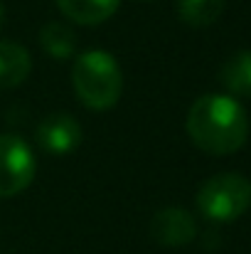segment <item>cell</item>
<instances>
[{
  "mask_svg": "<svg viewBox=\"0 0 251 254\" xmlns=\"http://www.w3.org/2000/svg\"><path fill=\"white\" fill-rule=\"evenodd\" d=\"M40 45L54 60H72L77 52V35L67 22H45L40 27Z\"/></svg>",
  "mask_w": 251,
  "mask_h": 254,
  "instance_id": "9",
  "label": "cell"
},
{
  "mask_svg": "<svg viewBox=\"0 0 251 254\" xmlns=\"http://www.w3.org/2000/svg\"><path fill=\"white\" fill-rule=\"evenodd\" d=\"M30 72H32L30 52L12 40H2L0 42V89L20 86L30 77Z\"/></svg>",
  "mask_w": 251,
  "mask_h": 254,
  "instance_id": "7",
  "label": "cell"
},
{
  "mask_svg": "<svg viewBox=\"0 0 251 254\" xmlns=\"http://www.w3.org/2000/svg\"><path fill=\"white\" fill-rule=\"evenodd\" d=\"M37 146L50 156H67L82 143V126L72 114H47L35 128Z\"/></svg>",
  "mask_w": 251,
  "mask_h": 254,
  "instance_id": "5",
  "label": "cell"
},
{
  "mask_svg": "<svg viewBox=\"0 0 251 254\" xmlns=\"http://www.w3.org/2000/svg\"><path fill=\"white\" fill-rule=\"evenodd\" d=\"M2 20H5V7H2V2H0V27H2Z\"/></svg>",
  "mask_w": 251,
  "mask_h": 254,
  "instance_id": "12",
  "label": "cell"
},
{
  "mask_svg": "<svg viewBox=\"0 0 251 254\" xmlns=\"http://www.w3.org/2000/svg\"><path fill=\"white\" fill-rule=\"evenodd\" d=\"M59 12L77 25H101L121 5V0H54Z\"/></svg>",
  "mask_w": 251,
  "mask_h": 254,
  "instance_id": "8",
  "label": "cell"
},
{
  "mask_svg": "<svg viewBox=\"0 0 251 254\" xmlns=\"http://www.w3.org/2000/svg\"><path fill=\"white\" fill-rule=\"evenodd\" d=\"M197 210L212 222H234L251 205V180L242 173H217L197 190Z\"/></svg>",
  "mask_w": 251,
  "mask_h": 254,
  "instance_id": "3",
  "label": "cell"
},
{
  "mask_svg": "<svg viewBox=\"0 0 251 254\" xmlns=\"http://www.w3.org/2000/svg\"><path fill=\"white\" fill-rule=\"evenodd\" d=\"M219 79L232 96H251V52L242 50L232 55L219 72Z\"/></svg>",
  "mask_w": 251,
  "mask_h": 254,
  "instance_id": "10",
  "label": "cell"
},
{
  "mask_svg": "<svg viewBox=\"0 0 251 254\" xmlns=\"http://www.w3.org/2000/svg\"><path fill=\"white\" fill-rule=\"evenodd\" d=\"M227 0H177V17L187 27H209L224 12Z\"/></svg>",
  "mask_w": 251,
  "mask_h": 254,
  "instance_id": "11",
  "label": "cell"
},
{
  "mask_svg": "<svg viewBox=\"0 0 251 254\" xmlns=\"http://www.w3.org/2000/svg\"><path fill=\"white\" fill-rule=\"evenodd\" d=\"M151 237L163 247H182L197 237V222L182 207H163L151 220Z\"/></svg>",
  "mask_w": 251,
  "mask_h": 254,
  "instance_id": "6",
  "label": "cell"
},
{
  "mask_svg": "<svg viewBox=\"0 0 251 254\" xmlns=\"http://www.w3.org/2000/svg\"><path fill=\"white\" fill-rule=\"evenodd\" d=\"M185 128L200 151L209 156H232L247 143L249 116L234 96L204 94L190 106Z\"/></svg>",
  "mask_w": 251,
  "mask_h": 254,
  "instance_id": "1",
  "label": "cell"
},
{
  "mask_svg": "<svg viewBox=\"0 0 251 254\" xmlns=\"http://www.w3.org/2000/svg\"><path fill=\"white\" fill-rule=\"evenodd\" d=\"M72 86L86 109L106 111L118 104L123 74L116 57L106 50H86L74 60Z\"/></svg>",
  "mask_w": 251,
  "mask_h": 254,
  "instance_id": "2",
  "label": "cell"
},
{
  "mask_svg": "<svg viewBox=\"0 0 251 254\" xmlns=\"http://www.w3.org/2000/svg\"><path fill=\"white\" fill-rule=\"evenodd\" d=\"M37 173L32 148L20 136H0V197L22 192Z\"/></svg>",
  "mask_w": 251,
  "mask_h": 254,
  "instance_id": "4",
  "label": "cell"
}]
</instances>
